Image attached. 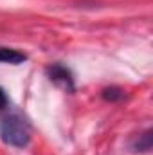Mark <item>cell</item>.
I'll use <instances>...</instances> for the list:
<instances>
[{
    "label": "cell",
    "mask_w": 153,
    "mask_h": 155,
    "mask_svg": "<svg viewBox=\"0 0 153 155\" xmlns=\"http://www.w3.org/2000/svg\"><path fill=\"white\" fill-rule=\"evenodd\" d=\"M0 137L9 146L24 148L31 141V128L25 119L16 114H9L0 121Z\"/></svg>",
    "instance_id": "obj_1"
},
{
    "label": "cell",
    "mask_w": 153,
    "mask_h": 155,
    "mask_svg": "<svg viewBox=\"0 0 153 155\" xmlns=\"http://www.w3.org/2000/svg\"><path fill=\"white\" fill-rule=\"evenodd\" d=\"M47 76H49V79H50L52 83H56L58 87H61V88H65V90H69V92L74 90V78H72V72H70L65 65H61V63H52V65H49V67H47Z\"/></svg>",
    "instance_id": "obj_2"
},
{
    "label": "cell",
    "mask_w": 153,
    "mask_h": 155,
    "mask_svg": "<svg viewBox=\"0 0 153 155\" xmlns=\"http://www.w3.org/2000/svg\"><path fill=\"white\" fill-rule=\"evenodd\" d=\"M27 60V56L16 49L11 47H0V63H11V65H20Z\"/></svg>",
    "instance_id": "obj_3"
},
{
    "label": "cell",
    "mask_w": 153,
    "mask_h": 155,
    "mask_svg": "<svg viewBox=\"0 0 153 155\" xmlns=\"http://www.w3.org/2000/svg\"><path fill=\"white\" fill-rule=\"evenodd\" d=\"M133 148H135V152H150L151 150V130L144 132Z\"/></svg>",
    "instance_id": "obj_4"
},
{
    "label": "cell",
    "mask_w": 153,
    "mask_h": 155,
    "mask_svg": "<svg viewBox=\"0 0 153 155\" xmlns=\"http://www.w3.org/2000/svg\"><path fill=\"white\" fill-rule=\"evenodd\" d=\"M122 96H124V92H122V90H119V88H106V90H103V97H105V99H108V101L121 99Z\"/></svg>",
    "instance_id": "obj_5"
},
{
    "label": "cell",
    "mask_w": 153,
    "mask_h": 155,
    "mask_svg": "<svg viewBox=\"0 0 153 155\" xmlns=\"http://www.w3.org/2000/svg\"><path fill=\"white\" fill-rule=\"evenodd\" d=\"M7 103H9L7 94H5V90H4V88H0V110H2V108H5V107H7Z\"/></svg>",
    "instance_id": "obj_6"
}]
</instances>
